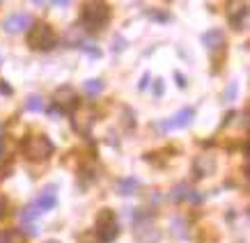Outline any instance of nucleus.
Returning <instances> with one entry per match:
<instances>
[{
    "label": "nucleus",
    "mask_w": 250,
    "mask_h": 243,
    "mask_svg": "<svg viewBox=\"0 0 250 243\" xmlns=\"http://www.w3.org/2000/svg\"><path fill=\"white\" fill-rule=\"evenodd\" d=\"M32 2H44V0H32Z\"/></svg>",
    "instance_id": "26"
},
{
    "label": "nucleus",
    "mask_w": 250,
    "mask_h": 243,
    "mask_svg": "<svg viewBox=\"0 0 250 243\" xmlns=\"http://www.w3.org/2000/svg\"><path fill=\"white\" fill-rule=\"evenodd\" d=\"M53 142L44 136V133H30L28 138H23L21 142V152L23 156L32 163H44L53 156Z\"/></svg>",
    "instance_id": "1"
},
{
    "label": "nucleus",
    "mask_w": 250,
    "mask_h": 243,
    "mask_svg": "<svg viewBox=\"0 0 250 243\" xmlns=\"http://www.w3.org/2000/svg\"><path fill=\"white\" fill-rule=\"evenodd\" d=\"M149 81H152V78H149V74H145V76H143V83H140V87H147V85H149Z\"/></svg>",
    "instance_id": "23"
},
{
    "label": "nucleus",
    "mask_w": 250,
    "mask_h": 243,
    "mask_svg": "<svg viewBox=\"0 0 250 243\" xmlns=\"http://www.w3.org/2000/svg\"><path fill=\"white\" fill-rule=\"evenodd\" d=\"M174 78H177V85H179V87H186V78H182V74H174Z\"/></svg>",
    "instance_id": "22"
},
{
    "label": "nucleus",
    "mask_w": 250,
    "mask_h": 243,
    "mask_svg": "<svg viewBox=\"0 0 250 243\" xmlns=\"http://www.w3.org/2000/svg\"><path fill=\"white\" fill-rule=\"evenodd\" d=\"M85 92L92 94V97H97L104 92V81H99V78H90V81H85Z\"/></svg>",
    "instance_id": "14"
},
{
    "label": "nucleus",
    "mask_w": 250,
    "mask_h": 243,
    "mask_svg": "<svg viewBox=\"0 0 250 243\" xmlns=\"http://www.w3.org/2000/svg\"><path fill=\"white\" fill-rule=\"evenodd\" d=\"M110 19V7L104 0H90L83 5V21L92 28H101Z\"/></svg>",
    "instance_id": "4"
},
{
    "label": "nucleus",
    "mask_w": 250,
    "mask_h": 243,
    "mask_svg": "<svg viewBox=\"0 0 250 243\" xmlns=\"http://www.w3.org/2000/svg\"><path fill=\"white\" fill-rule=\"evenodd\" d=\"M53 103H55V110H58L60 115H71L78 108L76 90H74V87H69V85L58 87L55 94H53Z\"/></svg>",
    "instance_id": "5"
},
{
    "label": "nucleus",
    "mask_w": 250,
    "mask_h": 243,
    "mask_svg": "<svg viewBox=\"0 0 250 243\" xmlns=\"http://www.w3.org/2000/svg\"><path fill=\"white\" fill-rule=\"evenodd\" d=\"M202 44H205L209 51H218V48H223V44H225V35L220 30H207L205 35H202Z\"/></svg>",
    "instance_id": "10"
},
{
    "label": "nucleus",
    "mask_w": 250,
    "mask_h": 243,
    "mask_svg": "<svg viewBox=\"0 0 250 243\" xmlns=\"http://www.w3.org/2000/svg\"><path fill=\"white\" fill-rule=\"evenodd\" d=\"M5 161H7V154H5V142L0 140V165H2Z\"/></svg>",
    "instance_id": "18"
},
{
    "label": "nucleus",
    "mask_w": 250,
    "mask_h": 243,
    "mask_svg": "<svg viewBox=\"0 0 250 243\" xmlns=\"http://www.w3.org/2000/svg\"><path fill=\"white\" fill-rule=\"evenodd\" d=\"M225 14L232 28L241 30L246 28V16H248V0H228L225 2Z\"/></svg>",
    "instance_id": "6"
},
{
    "label": "nucleus",
    "mask_w": 250,
    "mask_h": 243,
    "mask_svg": "<svg viewBox=\"0 0 250 243\" xmlns=\"http://www.w3.org/2000/svg\"><path fill=\"white\" fill-rule=\"evenodd\" d=\"M0 243H25L21 229H5L0 232Z\"/></svg>",
    "instance_id": "13"
},
{
    "label": "nucleus",
    "mask_w": 250,
    "mask_h": 243,
    "mask_svg": "<svg viewBox=\"0 0 250 243\" xmlns=\"http://www.w3.org/2000/svg\"><path fill=\"white\" fill-rule=\"evenodd\" d=\"M48 243H58V241H48Z\"/></svg>",
    "instance_id": "27"
},
{
    "label": "nucleus",
    "mask_w": 250,
    "mask_h": 243,
    "mask_svg": "<svg viewBox=\"0 0 250 243\" xmlns=\"http://www.w3.org/2000/svg\"><path fill=\"white\" fill-rule=\"evenodd\" d=\"M71 122H74V129H76L78 133H87L90 126L94 124V117H92L90 113H85V115H78V117H71Z\"/></svg>",
    "instance_id": "11"
},
{
    "label": "nucleus",
    "mask_w": 250,
    "mask_h": 243,
    "mask_svg": "<svg viewBox=\"0 0 250 243\" xmlns=\"http://www.w3.org/2000/svg\"><path fill=\"white\" fill-rule=\"evenodd\" d=\"M122 48H124V39L115 37V51H122Z\"/></svg>",
    "instance_id": "21"
},
{
    "label": "nucleus",
    "mask_w": 250,
    "mask_h": 243,
    "mask_svg": "<svg viewBox=\"0 0 250 243\" xmlns=\"http://www.w3.org/2000/svg\"><path fill=\"white\" fill-rule=\"evenodd\" d=\"M55 202H58V186H46V188L42 190V195L35 200L32 206H35L39 213H44V211H48V209H53Z\"/></svg>",
    "instance_id": "8"
},
{
    "label": "nucleus",
    "mask_w": 250,
    "mask_h": 243,
    "mask_svg": "<svg viewBox=\"0 0 250 243\" xmlns=\"http://www.w3.org/2000/svg\"><path fill=\"white\" fill-rule=\"evenodd\" d=\"M97 234L101 243H113L120 234V225L115 221V213L110 209H101L97 216Z\"/></svg>",
    "instance_id": "3"
},
{
    "label": "nucleus",
    "mask_w": 250,
    "mask_h": 243,
    "mask_svg": "<svg viewBox=\"0 0 250 243\" xmlns=\"http://www.w3.org/2000/svg\"><path fill=\"white\" fill-rule=\"evenodd\" d=\"M25 108L28 110H32V113H39V110H44V101H42V97H28V101H25Z\"/></svg>",
    "instance_id": "16"
},
{
    "label": "nucleus",
    "mask_w": 250,
    "mask_h": 243,
    "mask_svg": "<svg viewBox=\"0 0 250 243\" xmlns=\"http://www.w3.org/2000/svg\"><path fill=\"white\" fill-rule=\"evenodd\" d=\"M154 94H156V97L163 94V83H161V81H156V85H154Z\"/></svg>",
    "instance_id": "20"
},
{
    "label": "nucleus",
    "mask_w": 250,
    "mask_h": 243,
    "mask_svg": "<svg viewBox=\"0 0 250 243\" xmlns=\"http://www.w3.org/2000/svg\"><path fill=\"white\" fill-rule=\"evenodd\" d=\"M234 92H236V85H232L228 90V101H232V97H234Z\"/></svg>",
    "instance_id": "24"
},
{
    "label": "nucleus",
    "mask_w": 250,
    "mask_h": 243,
    "mask_svg": "<svg viewBox=\"0 0 250 243\" xmlns=\"http://www.w3.org/2000/svg\"><path fill=\"white\" fill-rule=\"evenodd\" d=\"M32 25V16L25 14V12H16V14H9L7 19H5V23H2V28H5V32H9V35H19V32H25L28 28Z\"/></svg>",
    "instance_id": "7"
},
{
    "label": "nucleus",
    "mask_w": 250,
    "mask_h": 243,
    "mask_svg": "<svg viewBox=\"0 0 250 243\" xmlns=\"http://www.w3.org/2000/svg\"><path fill=\"white\" fill-rule=\"evenodd\" d=\"M28 44L35 51H51L58 44V35H55V30L48 23H44V21L32 23L30 32H28Z\"/></svg>",
    "instance_id": "2"
},
{
    "label": "nucleus",
    "mask_w": 250,
    "mask_h": 243,
    "mask_svg": "<svg viewBox=\"0 0 250 243\" xmlns=\"http://www.w3.org/2000/svg\"><path fill=\"white\" fill-rule=\"evenodd\" d=\"M0 92H2V94H12V87H9L5 81H0Z\"/></svg>",
    "instance_id": "19"
},
{
    "label": "nucleus",
    "mask_w": 250,
    "mask_h": 243,
    "mask_svg": "<svg viewBox=\"0 0 250 243\" xmlns=\"http://www.w3.org/2000/svg\"><path fill=\"white\" fill-rule=\"evenodd\" d=\"M136 188H138L136 177H129V179H120V182H117V193H120V195H133Z\"/></svg>",
    "instance_id": "12"
},
{
    "label": "nucleus",
    "mask_w": 250,
    "mask_h": 243,
    "mask_svg": "<svg viewBox=\"0 0 250 243\" xmlns=\"http://www.w3.org/2000/svg\"><path fill=\"white\" fill-rule=\"evenodd\" d=\"M188 193H190V190H188V186H186V183H177V186H174V190L170 193V200H172V202H182Z\"/></svg>",
    "instance_id": "15"
},
{
    "label": "nucleus",
    "mask_w": 250,
    "mask_h": 243,
    "mask_svg": "<svg viewBox=\"0 0 250 243\" xmlns=\"http://www.w3.org/2000/svg\"><path fill=\"white\" fill-rule=\"evenodd\" d=\"M5 216H7V198L0 193V221H2Z\"/></svg>",
    "instance_id": "17"
},
{
    "label": "nucleus",
    "mask_w": 250,
    "mask_h": 243,
    "mask_svg": "<svg viewBox=\"0 0 250 243\" xmlns=\"http://www.w3.org/2000/svg\"><path fill=\"white\" fill-rule=\"evenodd\" d=\"M55 5H60V7H64V5H69V0H53Z\"/></svg>",
    "instance_id": "25"
},
{
    "label": "nucleus",
    "mask_w": 250,
    "mask_h": 243,
    "mask_svg": "<svg viewBox=\"0 0 250 243\" xmlns=\"http://www.w3.org/2000/svg\"><path fill=\"white\" fill-rule=\"evenodd\" d=\"M193 108H184V110H179V113L174 115L172 120H167L161 124V129L163 131H170V129H184V126H188L190 122H193Z\"/></svg>",
    "instance_id": "9"
}]
</instances>
